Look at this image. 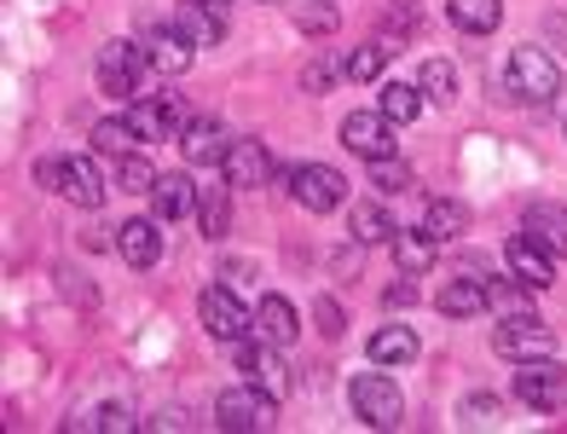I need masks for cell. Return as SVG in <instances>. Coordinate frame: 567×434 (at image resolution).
<instances>
[{
	"instance_id": "cell-1",
	"label": "cell",
	"mask_w": 567,
	"mask_h": 434,
	"mask_svg": "<svg viewBox=\"0 0 567 434\" xmlns=\"http://www.w3.org/2000/svg\"><path fill=\"white\" fill-rule=\"evenodd\" d=\"M348 405H353V417L365 428H394L405 417V400L394 389V376H382V371H359L348 382Z\"/></svg>"
},
{
	"instance_id": "cell-2",
	"label": "cell",
	"mask_w": 567,
	"mask_h": 434,
	"mask_svg": "<svg viewBox=\"0 0 567 434\" xmlns=\"http://www.w3.org/2000/svg\"><path fill=\"white\" fill-rule=\"evenodd\" d=\"M215 423L226 434H261L278 423V400L267 389H255V382H238V389H226L215 400Z\"/></svg>"
},
{
	"instance_id": "cell-3",
	"label": "cell",
	"mask_w": 567,
	"mask_h": 434,
	"mask_svg": "<svg viewBox=\"0 0 567 434\" xmlns=\"http://www.w3.org/2000/svg\"><path fill=\"white\" fill-rule=\"evenodd\" d=\"M35 174H41L47 192H59L75 209H99V203H105V180H99V168L87 157H47Z\"/></svg>"
},
{
	"instance_id": "cell-4",
	"label": "cell",
	"mask_w": 567,
	"mask_h": 434,
	"mask_svg": "<svg viewBox=\"0 0 567 434\" xmlns=\"http://www.w3.org/2000/svg\"><path fill=\"white\" fill-rule=\"evenodd\" d=\"M515 400L527 412H561L567 405V365L561 360H515Z\"/></svg>"
},
{
	"instance_id": "cell-5",
	"label": "cell",
	"mask_w": 567,
	"mask_h": 434,
	"mask_svg": "<svg viewBox=\"0 0 567 434\" xmlns=\"http://www.w3.org/2000/svg\"><path fill=\"white\" fill-rule=\"evenodd\" d=\"M504 82H509L515 99H527V105H550V99L561 93V70H556V59L538 53V46H515Z\"/></svg>"
},
{
	"instance_id": "cell-6",
	"label": "cell",
	"mask_w": 567,
	"mask_h": 434,
	"mask_svg": "<svg viewBox=\"0 0 567 434\" xmlns=\"http://www.w3.org/2000/svg\"><path fill=\"white\" fill-rule=\"evenodd\" d=\"M145 70H151V59H145V46L140 41H111L105 53H99V87H105L111 99H145L140 87H145Z\"/></svg>"
},
{
	"instance_id": "cell-7",
	"label": "cell",
	"mask_w": 567,
	"mask_h": 434,
	"mask_svg": "<svg viewBox=\"0 0 567 434\" xmlns=\"http://www.w3.org/2000/svg\"><path fill=\"white\" fill-rule=\"evenodd\" d=\"M278 180H284V192H290L301 209H313V215H330L348 197V180L337 168H324V163H296V168H284Z\"/></svg>"
},
{
	"instance_id": "cell-8",
	"label": "cell",
	"mask_w": 567,
	"mask_h": 434,
	"mask_svg": "<svg viewBox=\"0 0 567 434\" xmlns=\"http://www.w3.org/2000/svg\"><path fill=\"white\" fill-rule=\"evenodd\" d=\"M127 122L140 127V140H174V134H186V122H192V111L179 105L174 93H145V99H134L127 105Z\"/></svg>"
},
{
	"instance_id": "cell-9",
	"label": "cell",
	"mask_w": 567,
	"mask_h": 434,
	"mask_svg": "<svg viewBox=\"0 0 567 434\" xmlns=\"http://www.w3.org/2000/svg\"><path fill=\"white\" fill-rule=\"evenodd\" d=\"M197 313H203V330H209L215 342H244L249 324H255V313H244V301L231 296L226 285L203 290V296H197Z\"/></svg>"
},
{
	"instance_id": "cell-10",
	"label": "cell",
	"mask_w": 567,
	"mask_h": 434,
	"mask_svg": "<svg viewBox=\"0 0 567 434\" xmlns=\"http://www.w3.org/2000/svg\"><path fill=\"white\" fill-rule=\"evenodd\" d=\"M342 145L353 151V157H365V163L394 157V122L382 116V111H353L342 122Z\"/></svg>"
},
{
	"instance_id": "cell-11",
	"label": "cell",
	"mask_w": 567,
	"mask_h": 434,
	"mask_svg": "<svg viewBox=\"0 0 567 434\" xmlns=\"http://www.w3.org/2000/svg\"><path fill=\"white\" fill-rule=\"evenodd\" d=\"M493 348L504 353V360H545V353H556V337L527 313V319H504L493 330Z\"/></svg>"
},
{
	"instance_id": "cell-12",
	"label": "cell",
	"mask_w": 567,
	"mask_h": 434,
	"mask_svg": "<svg viewBox=\"0 0 567 434\" xmlns=\"http://www.w3.org/2000/svg\"><path fill=\"white\" fill-rule=\"evenodd\" d=\"M145 59H151V70H163V75H186L192 64H197V46L186 41V35H179L174 30V23H151V30H145Z\"/></svg>"
},
{
	"instance_id": "cell-13",
	"label": "cell",
	"mask_w": 567,
	"mask_h": 434,
	"mask_svg": "<svg viewBox=\"0 0 567 434\" xmlns=\"http://www.w3.org/2000/svg\"><path fill=\"white\" fill-rule=\"evenodd\" d=\"M249 337H255V342H267L272 353H284V348H296V337H301V319H296V308H290L284 296H261V308H255Z\"/></svg>"
},
{
	"instance_id": "cell-14",
	"label": "cell",
	"mask_w": 567,
	"mask_h": 434,
	"mask_svg": "<svg viewBox=\"0 0 567 434\" xmlns=\"http://www.w3.org/2000/svg\"><path fill=\"white\" fill-rule=\"evenodd\" d=\"M168 23L197 46V53H203V46H220V35H226V12L215 7V0H179Z\"/></svg>"
},
{
	"instance_id": "cell-15",
	"label": "cell",
	"mask_w": 567,
	"mask_h": 434,
	"mask_svg": "<svg viewBox=\"0 0 567 434\" xmlns=\"http://www.w3.org/2000/svg\"><path fill=\"white\" fill-rule=\"evenodd\" d=\"M504 261H509V278H522L527 290H550V278H556V255L550 249H538L527 232H515L504 244Z\"/></svg>"
},
{
	"instance_id": "cell-16",
	"label": "cell",
	"mask_w": 567,
	"mask_h": 434,
	"mask_svg": "<svg viewBox=\"0 0 567 434\" xmlns=\"http://www.w3.org/2000/svg\"><path fill=\"white\" fill-rule=\"evenodd\" d=\"M179 151H186L192 168H220L226 151H231V134H226L220 122H209V116H192L186 134H179Z\"/></svg>"
},
{
	"instance_id": "cell-17",
	"label": "cell",
	"mask_w": 567,
	"mask_h": 434,
	"mask_svg": "<svg viewBox=\"0 0 567 434\" xmlns=\"http://www.w3.org/2000/svg\"><path fill=\"white\" fill-rule=\"evenodd\" d=\"M226 186L231 192H249V186H267L272 180V157H267V145L261 140H231V151H226Z\"/></svg>"
},
{
	"instance_id": "cell-18",
	"label": "cell",
	"mask_w": 567,
	"mask_h": 434,
	"mask_svg": "<svg viewBox=\"0 0 567 434\" xmlns=\"http://www.w3.org/2000/svg\"><path fill=\"white\" fill-rule=\"evenodd\" d=\"M116 249H122V261L127 267H140V272H151L163 261V232L151 226L145 215L140 220H122V232H116Z\"/></svg>"
},
{
	"instance_id": "cell-19",
	"label": "cell",
	"mask_w": 567,
	"mask_h": 434,
	"mask_svg": "<svg viewBox=\"0 0 567 434\" xmlns=\"http://www.w3.org/2000/svg\"><path fill=\"white\" fill-rule=\"evenodd\" d=\"M197 197H203V186H192L186 174H157L151 209H157V220H186V215H197Z\"/></svg>"
},
{
	"instance_id": "cell-20",
	"label": "cell",
	"mask_w": 567,
	"mask_h": 434,
	"mask_svg": "<svg viewBox=\"0 0 567 434\" xmlns=\"http://www.w3.org/2000/svg\"><path fill=\"white\" fill-rule=\"evenodd\" d=\"M417 353H423V342H417V330H411V324H382L371 337V365H382V371L411 365Z\"/></svg>"
},
{
	"instance_id": "cell-21",
	"label": "cell",
	"mask_w": 567,
	"mask_h": 434,
	"mask_svg": "<svg viewBox=\"0 0 567 434\" xmlns=\"http://www.w3.org/2000/svg\"><path fill=\"white\" fill-rule=\"evenodd\" d=\"M522 232L550 249V255H567V209H556V203H533V209L522 215Z\"/></svg>"
},
{
	"instance_id": "cell-22",
	"label": "cell",
	"mask_w": 567,
	"mask_h": 434,
	"mask_svg": "<svg viewBox=\"0 0 567 434\" xmlns=\"http://www.w3.org/2000/svg\"><path fill=\"white\" fill-rule=\"evenodd\" d=\"M463 232H470V209H463L457 197H429V203H423V238L452 244V238H463Z\"/></svg>"
},
{
	"instance_id": "cell-23",
	"label": "cell",
	"mask_w": 567,
	"mask_h": 434,
	"mask_svg": "<svg viewBox=\"0 0 567 434\" xmlns=\"http://www.w3.org/2000/svg\"><path fill=\"white\" fill-rule=\"evenodd\" d=\"M434 313H446V319H475V313H486L481 278H452V285H441V290H434Z\"/></svg>"
},
{
	"instance_id": "cell-24",
	"label": "cell",
	"mask_w": 567,
	"mask_h": 434,
	"mask_svg": "<svg viewBox=\"0 0 567 434\" xmlns=\"http://www.w3.org/2000/svg\"><path fill=\"white\" fill-rule=\"evenodd\" d=\"M446 18L463 35H493L504 23V0H446Z\"/></svg>"
},
{
	"instance_id": "cell-25",
	"label": "cell",
	"mask_w": 567,
	"mask_h": 434,
	"mask_svg": "<svg viewBox=\"0 0 567 434\" xmlns=\"http://www.w3.org/2000/svg\"><path fill=\"white\" fill-rule=\"evenodd\" d=\"M481 296L498 319H527V285L522 278H481Z\"/></svg>"
},
{
	"instance_id": "cell-26",
	"label": "cell",
	"mask_w": 567,
	"mask_h": 434,
	"mask_svg": "<svg viewBox=\"0 0 567 434\" xmlns=\"http://www.w3.org/2000/svg\"><path fill=\"white\" fill-rule=\"evenodd\" d=\"M348 226H353V244H394V232H400L394 215L382 209V203H359Z\"/></svg>"
},
{
	"instance_id": "cell-27",
	"label": "cell",
	"mask_w": 567,
	"mask_h": 434,
	"mask_svg": "<svg viewBox=\"0 0 567 434\" xmlns=\"http://www.w3.org/2000/svg\"><path fill=\"white\" fill-rule=\"evenodd\" d=\"M284 7H290V18L301 23L307 35H337V23H342L337 0H284Z\"/></svg>"
},
{
	"instance_id": "cell-28",
	"label": "cell",
	"mask_w": 567,
	"mask_h": 434,
	"mask_svg": "<svg viewBox=\"0 0 567 434\" xmlns=\"http://www.w3.org/2000/svg\"><path fill=\"white\" fill-rule=\"evenodd\" d=\"M394 261H400V272L405 278H417V272H429L434 267V249H441V244H434V238H423V232H394Z\"/></svg>"
},
{
	"instance_id": "cell-29",
	"label": "cell",
	"mask_w": 567,
	"mask_h": 434,
	"mask_svg": "<svg viewBox=\"0 0 567 434\" xmlns=\"http://www.w3.org/2000/svg\"><path fill=\"white\" fill-rule=\"evenodd\" d=\"M134 145H145V140H140V127L127 122V116L99 122V127H93V151H105L111 163H116V157H134Z\"/></svg>"
},
{
	"instance_id": "cell-30",
	"label": "cell",
	"mask_w": 567,
	"mask_h": 434,
	"mask_svg": "<svg viewBox=\"0 0 567 434\" xmlns=\"http://www.w3.org/2000/svg\"><path fill=\"white\" fill-rule=\"evenodd\" d=\"M382 116L389 122H417L423 116V87L417 82H382Z\"/></svg>"
},
{
	"instance_id": "cell-31",
	"label": "cell",
	"mask_w": 567,
	"mask_h": 434,
	"mask_svg": "<svg viewBox=\"0 0 567 434\" xmlns=\"http://www.w3.org/2000/svg\"><path fill=\"white\" fill-rule=\"evenodd\" d=\"M197 226H203V238H226L231 232V203H226L220 186H209L197 197Z\"/></svg>"
},
{
	"instance_id": "cell-32",
	"label": "cell",
	"mask_w": 567,
	"mask_h": 434,
	"mask_svg": "<svg viewBox=\"0 0 567 434\" xmlns=\"http://www.w3.org/2000/svg\"><path fill=\"white\" fill-rule=\"evenodd\" d=\"M417 87L434 99V105H452V99H457V70H452L446 59H423V70H417Z\"/></svg>"
},
{
	"instance_id": "cell-33",
	"label": "cell",
	"mask_w": 567,
	"mask_h": 434,
	"mask_svg": "<svg viewBox=\"0 0 567 434\" xmlns=\"http://www.w3.org/2000/svg\"><path fill=\"white\" fill-rule=\"evenodd\" d=\"M70 428H111V434H134V428H140V417L127 412L122 400H111V405H99V412H87V417H75Z\"/></svg>"
},
{
	"instance_id": "cell-34",
	"label": "cell",
	"mask_w": 567,
	"mask_h": 434,
	"mask_svg": "<svg viewBox=\"0 0 567 434\" xmlns=\"http://www.w3.org/2000/svg\"><path fill=\"white\" fill-rule=\"evenodd\" d=\"M382 59H389V46H382V41L353 46L348 64H342V75H353V82H377V75H382Z\"/></svg>"
},
{
	"instance_id": "cell-35",
	"label": "cell",
	"mask_w": 567,
	"mask_h": 434,
	"mask_svg": "<svg viewBox=\"0 0 567 434\" xmlns=\"http://www.w3.org/2000/svg\"><path fill=\"white\" fill-rule=\"evenodd\" d=\"M371 186H377L382 197H394V192L411 186V168H405L400 157H377V163H371Z\"/></svg>"
},
{
	"instance_id": "cell-36",
	"label": "cell",
	"mask_w": 567,
	"mask_h": 434,
	"mask_svg": "<svg viewBox=\"0 0 567 434\" xmlns=\"http://www.w3.org/2000/svg\"><path fill=\"white\" fill-rule=\"evenodd\" d=\"M116 186L122 192H151V186H157V174H151L145 157H116Z\"/></svg>"
},
{
	"instance_id": "cell-37",
	"label": "cell",
	"mask_w": 567,
	"mask_h": 434,
	"mask_svg": "<svg viewBox=\"0 0 567 434\" xmlns=\"http://www.w3.org/2000/svg\"><path fill=\"white\" fill-rule=\"evenodd\" d=\"M319 330L330 342H342V330H348V313L337 308V301H319Z\"/></svg>"
},
{
	"instance_id": "cell-38",
	"label": "cell",
	"mask_w": 567,
	"mask_h": 434,
	"mask_svg": "<svg viewBox=\"0 0 567 434\" xmlns=\"http://www.w3.org/2000/svg\"><path fill=\"white\" fill-rule=\"evenodd\" d=\"M493 412H498L493 394H470V400H463V417H470V423H493Z\"/></svg>"
},
{
	"instance_id": "cell-39",
	"label": "cell",
	"mask_w": 567,
	"mask_h": 434,
	"mask_svg": "<svg viewBox=\"0 0 567 434\" xmlns=\"http://www.w3.org/2000/svg\"><path fill=\"white\" fill-rule=\"evenodd\" d=\"M330 82H337V64H313V70H307V93H324Z\"/></svg>"
},
{
	"instance_id": "cell-40",
	"label": "cell",
	"mask_w": 567,
	"mask_h": 434,
	"mask_svg": "<svg viewBox=\"0 0 567 434\" xmlns=\"http://www.w3.org/2000/svg\"><path fill=\"white\" fill-rule=\"evenodd\" d=\"M151 428H186V412H174V405H168V412L151 417Z\"/></svg>"
},
{
	"instance_id": "cell-41",
	"label": "cell",
	"mask_w": 567,
	"mask_h": 434,
	"mask_svg": "<svg viewBox=\"0 0 567 434\" xmlns=\"http://www.w3.org/2000/svg\"><path fill=\"white\" fill-rule=\"evenodd\" d=\"M411 296H417V290H411V285H394V290H389V308H405Z\"/></svg>"
}]
</instances>
